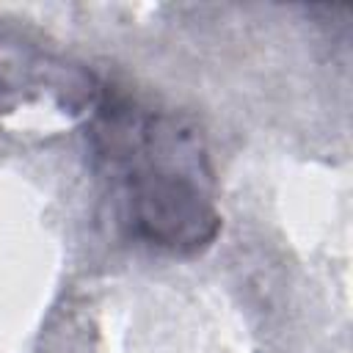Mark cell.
<instances>
[{"label":"cell","instance_id":"6da1fadb","mask_svg":"<svg viewBox=\"0 0 353 353\" xmlns=\"http://www.w3.org/2000/svg\"><path fill=\"white\" fill-rule=\"evenodd\" d=\"M99 154L113 176L130 232L152 245L196 251L218 232L207 171L196 138L168 116L110 108Z\"/></svg>","mask_w":353,"mask_h":353}]
</instances>
